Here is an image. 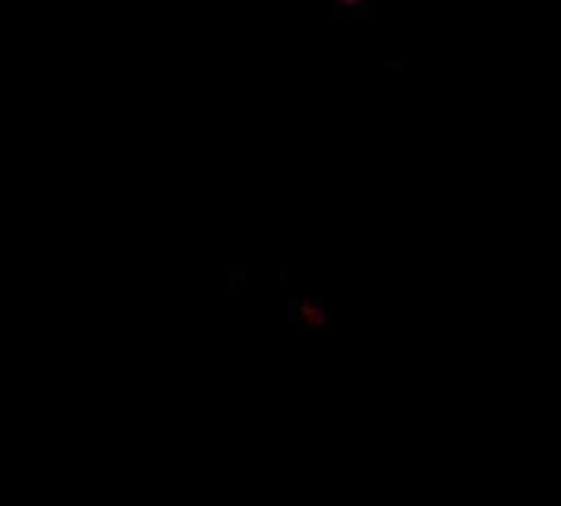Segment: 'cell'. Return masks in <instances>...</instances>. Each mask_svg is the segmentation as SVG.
<instances>
[{
	"label": "cell",
	"instance_id": "obj_1",
	"mask_svg": "<svg viewBox=\"0 0 561 506\" xmlns=\"http://www.w3.org/2000/svg\"><path fill=\"white\" fill-rule=\"evenodd\" d=\"M300 323H306L308 329H319V325L327 323V308H323V302L306 300L300 306Z\"/></svg>",
	"mask_w": 561,
	"mask_h": 506
},
{
	"label": "cell",
	"instance_id": "obj_2",
	"mask_svg": "<svg viewBox=\"0 0 561 506\" xmlns=\"http://www.w3.org/2000/svg\"><path fill=\"white\" fill-rule=\"evenodd\" d=\"M329 3H334L336 9H342V11H359V9H365L370 0H329Z\"/></svg>",
	"mask_w": 561,
	"mask_h": 506
}]
</instances>
